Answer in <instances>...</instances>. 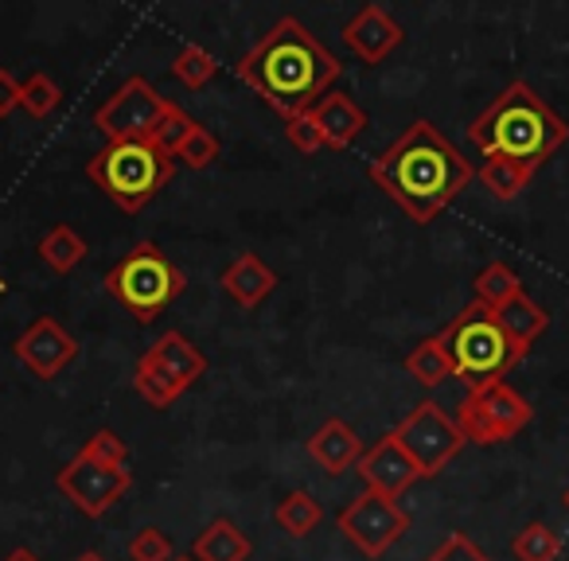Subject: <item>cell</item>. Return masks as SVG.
Segmentation results:
<instances>
[{
	"label": "cell",
	"instance_id": "74e56055",
	"mask_svg": "<svg viewBox=\"0 0 569 561\" xmlns=\"http://www.w3.org/2000/svg\"><path fill=\"white\" fill-rule=\"evenodd\" d=\"M561 507H566V511H569V488L561 491Z\"/></svg>",
	"mask_w": 569,
	"mask_h": 561
},
{
	"label": "cell",
	"instance_id": "5bb4252c",
	"mask_svg": "<svg viewBox=\"0 0 569 561\" xmlns=\"http://www.w3.org/2000/svg\"><path fill=\"white\" fill-rule=\"evenodd\" d=\"M356 472L363 475L367 491H375V495H387V499L406 495V491L421 480L418 464L406 457L402 444H398L390 433L382 437L379 444H371V449L363 452V460L356 464Z\"/></svg>",
	"mask_w": 569,
	"mask_h": 561
},
{
	"label": "cell",
	"instance_id": "e0dca14e",
	"mask_svg": "<svg viewBox=\"0 0 569 561\" xmlns=\"http://www.w3.org/2000/svg\"><path fill=\"white\" fill-rule=\"evenodd\" d=\"M273 289H277V273L258 253H238L227 266V273H222V293H227L238 309H258Z\"/></svg>",
	"mask_w": 569,
	"mask_h": 561
},
{
	"label": "cell",
	"instance_id": "4dcf8cb0",
	"mask_svg": "<svg viewBox=\"0 0 569 561\" xmlns=\"http://www.w3.org/2000/svg\"><path fill=\"white\" fill-rule=\"evenodd\" d=\"M284 137H289V144H293V149L301 152V157H317L320 149H328L325 133L317 129L312 113H297V118L284 121Z\"/></svg>",
	"mask_w": 569,
	"mask_h": 561
},
{
	"label": "cell",
	"instance_id": "d590c367",
	"mask_svg": "<svg viewBox=\"0 0 569 561\" xmlns=\"http://www.w3.org/2000/svg\"><path fill=\"white\" fill-rule=\"evenodd\" d=\"M74 561H106V558H102V553H98V550H87V553H79V558H74Z\"/></svg>",
	"mask_w": 569,
	"mask_h": 561
},
{
	"label": "cell",
	"instance_id": "8d00e7d4",
	"mask_svg": "<svg viewBox=\"0 0 569 561\" xmlns=\"http://www.w3.org/2000/svg\"><path fill=\"white\" fill-rule=\"evenodd\" d=\"M172 561H196V558H191V553H176Z\"/></svg>",
	"mask_w": 569,
	"mask_h": 561
},
{
	"label": "cell",
	"instance_id": "d6a6232c",
	"mask_svg": "<svg viewBox=\"0 0 569 561\" xmlns=\"http://www.w3.org/2000/svg\"><path fill=\"white\" fill-rule=\"evenodd\" d=\"M191 129H196V121H191L188 113L180 110V106H172V113L164 118V126H160V133H157V141H152V144H160L164 152H176Z\"/></svg>",
	"mask_w": 569,
	"mask_h": 561
},
{
	"label": "cell",
	"instance_id": "2e32d148",
	"mask_svg": "<svg viewBox=\"0 0 569 561\" xmlns=\"http://www.w3.org/2000/svg\"><path fill=\"white\" fill-rule=\"evenodd\" d=\"M363 452H367L363 437L340 418H328L325 425L309 437V457L317 460L328 475H343L348 468H356L359 460H363Z\"/></svg>",
	"mask_w": 569,
	"mask_h": 561
},
{
	"label": "cell",
	"instance_id": "6da1fadb",
	"mask_svg": "<svg viewBox=\"0 0 569 561\" xmlns=\"http://www.w3.org/2000/svg\"><path fill=\"white\" fill-rule=\"evenodd\" d=\"M340 59L293 17H281L261 43L238 59V79L261 94L284 121L309 113L340 79Z\"/></svg>",
	"mask_w": 569,
	"mask_h": 561
},
{
	"label": "cell",
	"instance_id": "8fae6325",
	"mask_svg": "<svg viewBox=\"0 0 569 561\" xmlns=\"http://www.w3.org/2000/svg\"><path fill=\"white\" fill-rule=\"evenodd\" d=\"M176 102H168L164 94L149 87L141 74L118 87L102 106L94 110V126L102 129L106 137L113 141H157L160 126L172 113Z\"/></svg>",
	"mask_w": 569,
	"mask_h": 561
},
{
	"label": "cell",
	"instance_id": "4316f807",
	"mask_svg": "<svg viewBox=\"0 0 569 561\" xmlns=\"http://www.w3.org/2000/svg\"><path fill=\"white\" fill-rule=\"evenodd\" d=\"M511 550H515V558H519V561H558L561 538L553 534L546 522H530V527H522L519 534H515Z\"/></svg>",
	"mask_w": 569,
	"mask_h": 561
},
{
	"label": "cell",
	"instance_id": "277c9868",
	"mask_svg": "<svg viewBox=\"0 0 569 561\" xmlns=\"http://www.w3.org/2000/svg\"><path fill=\"white\" fill-rule=\"evenodd\" d=\"M441 343L449 351L452 379H460L468 390H480L488 382H503V374L527 355L522 348H515V340L503 332L496 312L480 301L465 304L457 312V320L441 332Z\"/></svg>",
	"mask_w": 569,
	"mask_h": 561
},
{
	"label": "cell",
	"instance_id": "836d02e7",
	"mask_svg": "<svg viewBox=\"0 0 569 561\" xmlns=\"http://www.w3.org/2000/svg\"><path fill=\"white\" fill-rule=\"evenodd\" d=\"M20 110V79L12 71H0V118Z\"/></svg>",
	"mask_w": 569,
	"mask_h": 561
},
{
	"label": "cell",
	"instance_id": "44dd1931",
	"mask_svg": "<svg viewBox=\"0 0 569 561\" xmlns=\"http://www.w3.org/2000/svg\"><path fill=\"white\" fill-rule=\"evenodd\" d=\"M87 253H90L87 238H82L74 227H67V222L51 227L48 234L40 238V258H43V266L56 269V273H71V269H79L82 261H87Z\"/></svg>",
	"mask_w": 569,
	"mask_h": 561
},
{
	"label": "cell",
	"instance_id": "8992f818",
	"mask_svg": "<svg viewBox=\"0 0 569 561\" xmlns=\"http://www.w3.org/2000/svg\"><path fill=\"white\" fill-rule=\"evenodd\" d=\"M172 172L176 157L152 141H113L87 164L90 183L129 214L141 211L149 199H157L160 188L172 180Z\"/></svg>",
	"mask_w": 569,
	"mask_h": 561
},
{
	"label": "cell",
	"instance_id": "30bf717a",
	"mask_svg": "<svg viewBox=\"0 0 569 561\" xmlns=\"http://www.w3.org/2000/svg\"><path fill=\"white\" fill-rule=\"evenodd\" d=\"M398 444H402L406 457L418 464L421 480H433L449 468V460L465 449V437H460L457 421L441 410L437 402H418L395 429H390Z\"/></svg>",
	"mask_w": 569,
	"mask_h": 561
},
{
	"label": "cell",
	"instance_id": "7a4b0ae2",
	"mask_svg": "<svg viewBox=\"0 0 569 561\" xmlns=\"http://www.w3.org/2000/svg\"><path fill=\"white\" fill-rule=\"evenodd\" d=\"M375 183L410 214L413 222H433L460 191L472 183V164L460 157V149L433 126L413 121L379 160L367 168Z\"/></svg>",
	"mask_w": 569,
	"mask_h": 561
},
{
	"label": "cell",
	"instance_id": "f546056e",
	"mask_svg": "<svg viewBox=\"0 0 569 561\" xmlns=\"http://www.w3.org/2000/svg\"><path fill=\"white\" fill-rule=\"evenodd\" d=\"M129 558L133 561H172V538L160 527H141L129 542Z\"/></svg>",
	"mask_w": 569,
	"mask_h": 561
},
{
	"label": "cell",
	"instance_id": "7402d4cb",
	"mask_svg": "<svg viewBox=\"0 0 569 561\" xmlns=\"http://www.w3.org/2000/svg\"><path fill=\"white\" fill-rule=\"evenodd\" d=\"M273 519H277V527H281L289 538H309L312 530L320 527L325 511H320V503L312 499V491L297 488V491H289V495H284L281 503H277Z\"/></svg>",
	"mask_w": 569,
	"mask_h": 561
},
{
	"label": "cell",
	"instance_id": "5b68a950",
	"mask_svg": "<svg viewBox=\"0 0 569 561\" xmlns=\"http://www.w3.org/2000/svg\"><path fill=\"white\" fill-rule=\"evenodd\" d=\"M56 488L79 507L87 519H102L106 511L121 503L133 488V468H129V449L113 429H98L56 475Z\"/></svg>",
	"mask_w": 569,
	"mask_h": 561
},
{
	"label": "cell",
	"instance_id": "603a6c76",
	"mask_svg": "<svg viewBox=\"0 0 569 561\" xmlns=\"http://www.w3.org/2000/svg\"><path fill=\"white\" fill-rule=\"evenodd\" d=\"M402 367L426 390H433V387H441L445 379H452V363H449V351H445L441 335H429V340H421L418 348H413L410 355H406Z\"/></svg>",
	"mask_w": 569,
	"mask_h": 561
},
{
	"label": "cell",
	"instance_id": "ac0fdd59",
	"mask_svg": "<svg viewBox=\"0 0 569 561\" xmlns=\"http://www.w3.org/2000/svg\"><path fill=\"white\" fill-rule=\"evenodd\" d=\"M309 113H312V121H317L320 133H325V144L336 152L356 144V137L367 129V113L359 110L348 94H325Z\"/></svg>",
	"mask_w": 569,
	"mask_h": 561
},
{
	"label": "cell",
	"instance_id": "3957f363",
	"mask_svg": "<svg viewBox=\"0 0 569 561\" xmlns=\"http://www.w3.org/2000/svg\"><path fill=\"white\" fill-rule=\"evenodd\" d=\"M468 137H472V144L488 160H515V164L538 172L569 141V126L535 94V87L515 79L468 126Z\"/></svg>",
	"mask_w": 569,
	"mask_h": 561
},
{
	"label": "cell",
	"instance_id": "1f68e13d",
	"mask_svg": "<svg viewBox=\"0 0 569 561\" xmlns=\"http://www.w3.org/2000/svg\"><path fill=\"white\" fill-rule=\"evenodd\" d=\"M426 561H491V558L480 550V545L472 542V538H468V534H460V530H457V534H449V538H445V542L437 545V550L429 553Z\"/></svg>",
	"mask_w": 569,
	"mask_h": 561
},
{
	"label": "cell",
	"instance_id": "d4e9b609",
	"mask_svg": "<svg viewBox=\"0 0 569 561\" xmlns=\"http://www.w3.org/2000/svg\"><path fill=\"white\" fill-rule=\"evenodd\" d=\"M530 168H522V164H515V160H483V168L476 172V180L483 183V188L491 191L496 199H503V203H511V199H519L522 196V188L530 183Z\"/></svg>",
	"mask_w": 569,
	"mask_h": 561
},
{
	"label": "cell",
	"instance_id": "ffe728a7",
	"mask_svg": "<svg viewBox=\"0 0 569 561\" xmlns=\"http://www.w3.org/2000/svg\"><path fill=\"white\" fill-rule=\"evenodd\" d=\"M496 320L503 324V332L515 340V348L527 351L530 343L538 340V335L550 328V312L542 309V304H535L527 293L511 297V301L503 304V309H496Z\"/></svg>",
	"mask_w": 569,
	"mask_h": 561
},
{
	"label": "cell",
	"instance_id": "4fadbf2b",
	"mask_svg": "<svg viewBox=\"0 0 569 561\" xmlns=\"http://www.w3.org/2000/svg\"><path fill=\"white\" fill-rule=\"evenodd\" d=\"M12 351H17V359L36 379H59L79 359V340L59 320L40 317L36 324L24 328V335L12 343Z\"/></svg>",
	"mask_w": 569,
	"mask_h": 561
},
{
	"label": "cell",
	"instance_id": "52a82bcc",
	"mask_svg": "<svg viewBox=\"0 0 569 561\" xmlns=\"http://www.w3.org/2000/svg\"><path fill=\"white\" fill-rule=\"evenodd\" d=\"M106 293L137 320V324H152L176 297L188 289V277L180 266L168 261V253L157 242H137L118 266L106 273Z\"/></svg>",
	"mask_w": 569,
	"mask_h": 561
},
{
	"label": "cell",
	"instance_id": "7c38bea8",
	"mask_svg": "<svg viewBox=\"0 0 569 561\" xmlns=\"http://www.w3.org/2000/svg\"><path fill=\"white\" fill-rule=\"evenodd\" d=\"M336 527H340V534L348 538L363 558H382V553L410 530V514L398 507V499L363 491V495H356L343 507Z\"/></svg>",
	"mask_w": 569,
	"mask_h": 561
},
{
	"label": "cell",
	"instance_id": "f1b7e54d",
	"mask_svg": "<svg viewBox=\"0 0 569 561\" xmlns=\"http://www.w3.org/2000/svg\"><path fill=\"white\" fill-rule=\"evenodd\" d=\"M172 157L183 160V164H188L191 172H203V168H211L214 157H219V137H214L211 129L199 126V121H196V129H191V133L183 137V144L172 152Z\"/></svg>",
	"mask_w": 569,
	"mask_h": 561
},
{
	"label": "cell",
	"instance_id": "484cf974",
	"mask_svg": "<svg viewBox=\"0 0 569 561\" xmlns=\"http://www.w3.org/2000/svg\"><path fill=\"white\" fill-rule=\"evenodd\" d=\"M59 102H63V90H59V82L51 74L36 71L20 82V110L32 113V118H51Z\"/></svg>",
	"mask_w": 569,
	"mask_h": 561
},
{
	"label": "cell",
	"instance_id": "9a60e30c",
	"mask_svg": "<svg viewBox=\"0 0 569 561\" xmlns=\"http://www.w3.org/2000/svg\"><path fill=\"white\" fill-rule=\"evenodd\" d=\"M343 43H348L363 63H382V59L402 43V28H398V20L390 17L387 9L363 4V9L343 24Z\"/></svg>",
	"mask_w": 569,
	"mask_h": 561
},
{
	"label": "cell",
	"instance_id": "83f0119b",
	"mask_svg": "<svg viewBox=\"0 0 569 561\" xmlns=\"http://www.w3.org/2000/svg\"><path fill=\"white\" fill-rule=\"evenodd\" d=\"M172 74L188 90H203L207 82H211L214 74H219V63H214V56L207 48H196V43H191V48H183L180 56H176Z\"/></svg>",
	"mask_w": 569,
	"mask_h": 561
},
{
	"label": "cell",
	"instance_id": "cb8c5ba5",
	"mask_svg": "<svg viewBox=\"0 0 569 561\" xmlns=\"http://www.w3.org/2000/svg\"><path fill=\"white\" fill-rule=\"evenodd\" d=\"M519 293H522L519 273H515L511 266H503V261H491V266H483L480 277H476V301L488 304L491 312L503 309V304Z\"/></svg>",
	"mask_w": 569,
	"mask_h": 561
},
{
	"label": "cell",
	"instance_id": "ba28073f",
	"mask_svg": "<svg viewBox=\"0 0 569 561\" xmlns=\"http://www.w3.org/2000/svg\"><path fill=\"white\" fill-rule=\"evenodd\" d=\"M207 374V355L183 332H164L133 367V390L152 405L168 410L191 382Z\"/></svg>",
	"mask_w": 569,
	"mask_h": 561
},
{
	"label": "cell",
	"instance_id": "e575fe53",
	"mask_svg": "<svg viewBox=\"0 0 569 561\" xmlns=\"http://www.w3.org/2000/svg\"><path fill=\"white\" fill-rule=\"evenodd\" d=\"M4 561H40V558H36L32 550H12V553H9V558H4Z\"/></svg>",
	"mask_w": 569,
	"mask_h": 561
},
{
	"label": "cell",
	"instance_id": "9c48e42d",
	"mask_svg": "<svg viewBox=\"0 0 569 561\" xmlns=\"http://www.w3.org/2000/svg\"><path fill=\"white\" fill-rule=\"evenodd\" d=\"M530 418H535V410L519 390L507 382H488L480 390H468L452 421H457L465 444H499L519 437L530 425Z\"/></svg>",
	"mask_w": 569,
	"mask_h": 561
},
{
	"label": "cell",
	"instance_id": "d6986e66",
	"mask_svg": "<svg viewBox=\"0 0 569 561\" xmlns=\"http://www.w3.org/2000/svg\"><path fill=\"white\" fill-rule=\"evenodd\" d=\"M250 553H253L250 538L238 530L234 519H214L211 527L196 538L191 558L196 561H250Z\"/></svg>",
	"mask_w": 569,
	"mask_h": 561
}]
</instances>
